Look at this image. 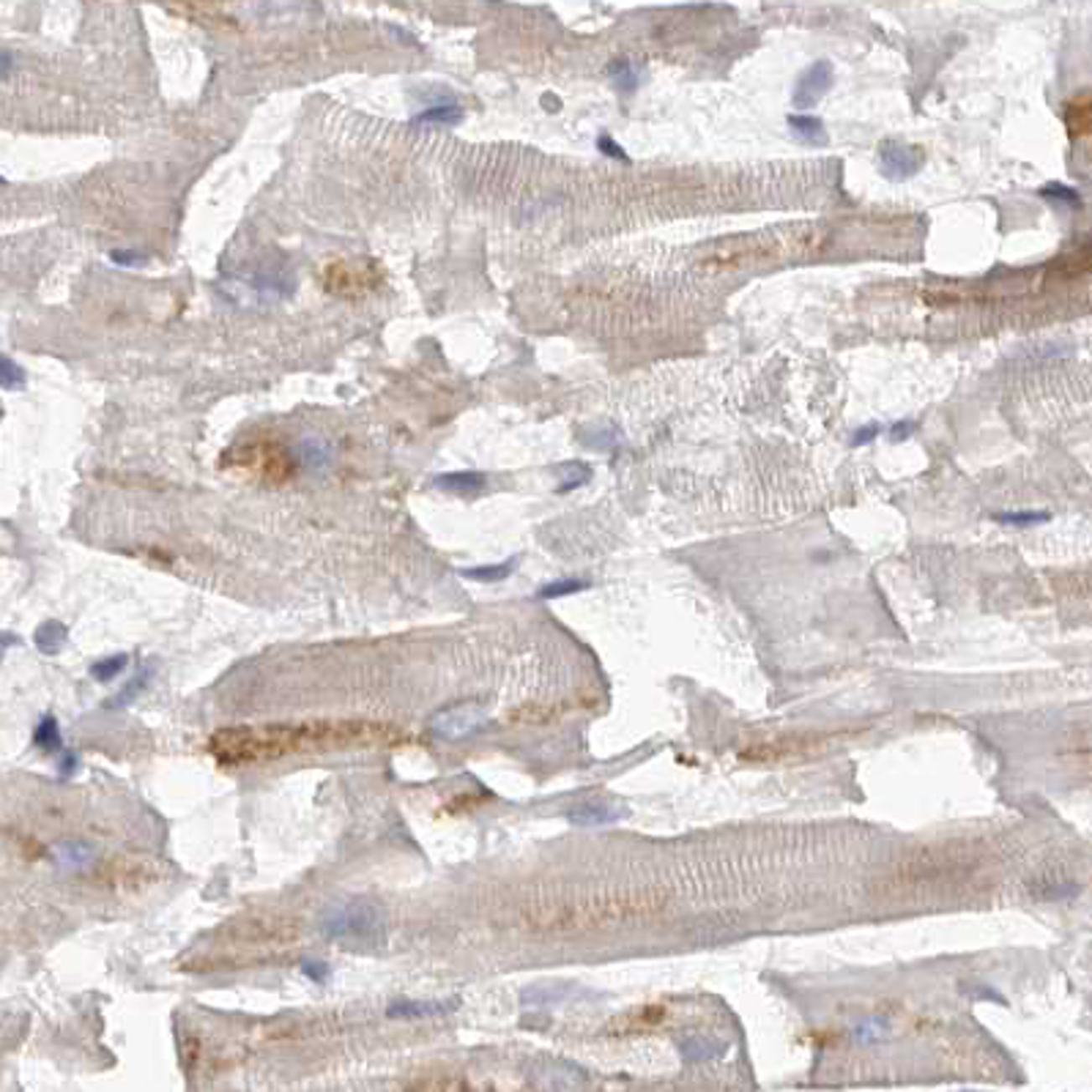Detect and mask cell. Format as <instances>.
Returning a JSON list of instances; mask_svg holds the SVG:
<instances>
[{
  "instance_id": "603a6c76",
  "label": "cell",
  "mask_w": 1092,
  "mask_h": 1092,
  "mask_svg": "<svg viewBox=\"0 0 1092 1092\" xmlns=\"http://www.w3.org/2000/svg\"><path fill=\"white\" fill-rule=\"evenodd\" d=\"M151 673H153V665H148V668L138 671V676H134V679H132V682L127 684V688H123V690H121V693L116 695V706H123V704H129V701L134 699V695H138V693H140V690L145 688V684H148Z\"/></svg>"
},
{
  "instance_id": "cb8c5ba5",
  "label": "cell",
  "mask_w": 1092,
  "mask_h": 1092,
  "mask_svg": "<svg viewBox=\"0 0 1092 1092\" xmlns=\"http://www.w3.org/2000/svg\"><path fill=\"white\" fill-rule=\"evenodd\" d=\"M110 260L116 266H123V268H143L145 263H148V255L138 252V249H112Z\"/></svg>"
},
{
  "instance_id": "2e32d148",
  "label": "cell",
  "mask_w": 1092,
  "mask_h": 1092,
  "mask_svg": "<svg viewBox=\"0 0 1092 1092\" xmlns=\"http://www.w3.org/2000/svg\"><path fill=\"white\" fill-rule=\"evenodd\" d=\"M608 75L613 77V86L619 88L621 96H630L638 88V69L630 60H613L608 66Z\"/></svg>"
},
{
  "instance_id": "d4e9b609",
  "label": "cell",
  "mask_w": 1092,
  "mask_h": 1092,
  "mask_svg": "<svg viewBox=\"0 0 1092 1092\" xmlns=\"http://www.w3.org/2000/svg\"><path fill=\"white\" fill-rule=\"evenodd\" d=\"M597 148H600V153H606V156H611V159H616V162H630V156L621 151V145L613 140L611 134H600Z\"/></svg>"
},
{
  "instance_id": "44dd1931",
  "label": "cell",
  "mask_w": 1092,
  "mask_h": 1092,
  "mask_svg": "<svg viewBox=\"0 0 1092 1092\" xmlns=\"http://www.w3.org/2000/svg\"><path fill=\"white\" fill-rule=\"evenodd\" d=\"M564 471H569V474H564V482L559 485V493L575 491V487L586 485L591 480V468L584 463H569V465H564Z\"/></svg>"
},
{
  "instance_id": "3957f363",
  "label": "cell",
  "mask_w": 1092,
  "mask_h": 1092,
  "mask_svg": "<svg viewBox=\"0 0 1092 1092\" xmlns=\"http://www.w3.org/2000/svg\"><path fill=\"white\" fill-rule=\"evenodd\" d=\"M923 164V151L918 145L898 143V140H884L879 145V170L884 179L890 181H909Z\"/></svg>"
},
{
  "instance_id": "ac0fdd59",
  "label": "cell",
  "mask_w": 1092,
  "mask_h": 1092,
  "mask_svg": "<svg viewBox=\"0 0 1092 1092\" xmlns=\"http://www.w3.org/2000/svg\"><path fill=\"white\" fill-rule=\"evenodd\" d=\"M127 665H129L127 654H112V658H104L99 663H93L91 665V676L96 682H110V679H116L118 673H123V668H127Z\"/></svg>"
},
{
  "instance_id": "7c38bea8",
  "label": "cell",
  "mask_w": 1092,
  "mask_h": 1092,
  "mask_svg": "<svg viewBox=\"0 0 1092 1092\" xmlns=\"http://www.w3.org/2000/svg\"><path fill=\"white\" fill-rule=\"evenodd\" d=\"M621 816H624L621 810L600 808V805H580V808L569 810V821L575 827H602V824H611V821H616Z\"/></svg>"
},
{
  "instance_id": "f546056e",
  "label": "cell",
  "mask_w": 1092,
  "mask_h": 1092,
  "mask_svg": "<svg viewBox=\"0 0 1092 1092\" xmlns=\"http://www.w3.org/2000/svg\"><path fill=\"white\" fill-rule=\"evenodd\" d=\"M77 769V756L75 753H66L64 758H60V777H69L71 772Z\"/></svg>"
},
{
  "instance_id": "4dcf8cb0",
  "label": "cell",
  "mask_w": 1092,
  "mask_h": 1092,
  "mask_svg": "<svg viewBox=\"0 0 1092 1092\" xmlns=\"http://www.w3.org/2000/svg\"><path fill=\"white\" fill-rule=\"evenodd\" d=\"M12 69H14V58L8 55L6 49H0V80H6L8 75H12Z\"/></svg>"
},
{
  "instance_id": "d6986e66",
  "label": "cell",
  "mask_w": 1092,
  "mask_h": 1092,
  "mask_svg": "<svg viewBox=\"0 0 1092 1092\" xmlns=\"http://www.w3.org/2000/svg\"><path fill=\"white\" fill-rule=\"evenodd\" d=\"M1040 195H1043L1046 200L1063 203V205H1068V208H1081V197H1079V192H1076V190H1070V186H1065V184H1046L1043 190H1040Z\"/></svg>"
},
{
  "instance_id": "52a82bcc",
  "label": "cell",
  "mask_w": 1092,
  "mask_h": 1092,
  "mask_svg": "<svg viewBox=\"0 0 1092 1092\" xmlns=\"http://www.w3.org/2000/svg\"><path fill=\"white\" fill-rule=\"evenodd\" d=\"M52 855H55L58 868H64V871H86V868H91V862L96 860L93 849L88 844H80V840H64V844H58L55 849H52Z\"/></svg>"
},
{
  "instance_id": "484cf974",
  "label": "cell",
  "mask_w": 1092,
  "mask_h": 1092,
  "mask_svg": "<svg viewBox=\"0 0 1092 1092\" xmlns=\"http://www.w3.org/2000/svg\"><path fill=\"white\" fill-rule=\"evenodd\" d=\"M301 972H304L312 983H329V977H331L329 964H324V961H304L301 964Z\"/></svg>"
},
{
  "instance_id": "5b68a950",
  "label": "cell",
  "mask_w": 1092,
  "mask_h": 1092,
  "mask_svg": "<svg viewBox=\"0 0 1092 1092\" xmlns=\"http://www.w3.org/2000/svg\"><path fill=\"white\" fill-rule=\"evenodd\" d=\"M832 88V64L829 60H816L814 66H808L803 75H799L792 101L799 110H810L814 104H819L827 96V91Z\"/></svg>"
},
{
  "instance_id": "277c9868",
  "label": "cell",
  "mask_w": 1092,
  "mask_h": 1092,
  "mask_svg": "<svg viewBox=\"0 0 1092 1092\" xmlns=\"http://www.w3.org/2000/svg\"><path fill=\"white\" fill-rule=\"evenodd\" d=\"M482 725H485V712L474 704L450 706V710L439 712L430 720L433 734L439 736V740H446V742L463 740V736L474 734L476 728H482Z\"/></svg>"
},
{
  "instance_id": "8992f818",
  "label": "cell",
  "mask_w": 1092,
  "mask_h": 1092,
  "mask_svg": "<svg viewBox=\"0 0 1092 1092\" xmlns=\"http://www.w3.org/2000/svg\"><path fill=\"white\" fill-rule=\"evenodd\" d=\"M433 485L444 493L471 498V496H480L485 491L487 476L480 471H452V474H439L433 480Z\"/></svg>"
},
{
  "instance_id": "1f68e13d",
  "label": "cell",
  "mask_w": 1092,
  "mask_h": 1092,
  "mask_svg": "<svg viewBox=\"0 0 1092 1092\" xmlns=\"http://www.w3.org/2000/svg\"><path fill=\"white\" fill-rule=\"evenodd\" d=\"M17 643H19V638L14 636V632H0V660H3V654L12 647H17Z\"/></svg>"
},
{
  "instance_id": "e0dca14e",
  "label": "cell",
  "mask_w": 1092,
  "mask_h": 1092,
  "mask_svg": "<svg viewBox=\"0 0 1092 1092\" xmlns=\"http://www.w3.org/2000/svg\"><path fill=\"white\" fill-rule=\"evenodd\" d=\"M25 381H28L25 370L19 367V364H17L12 356H6V353H0V389H8V392L23 389V387H25Z\"/></svg>"
},
{
  "instance_id": "9a60e30c",
  "label": "cell",
  "mask_w": 1092,
  "mask_h": 1092,
  "mask_svg": "<svg viewBox=\"0 0 1092 1092\" xmlns=\"http://www.w3.org/2000/svg\"><path fill=\"white\" fill-rule=\"evenodd\" d=\"M34 742L41 747V751H47V753H55V751H60V745H64V740H60V728H58V720L52 715H44L41 717V723L36 725V731H34Z\"/></svg>"
},
{
  "instance_id": "83f0119b",
  "label": "cell",
  "mask_w": 1092,
  "mask_h": 1092,
  "mask_svg": "<svg viewBox=\"0 0 1092 1092\" xmlns=\"http://www.w3.org/2000/svg\"><path fill=\"white\" fill-rule=\"evenodd\" d=\"M879 433H881V424H866V428H860L855 435H851V446H862V444H868V441L876 439Z\"/></svg>"
},
{
  "instance_id": "8fae6325",
  "label": "cell",
  "mask_w": 1092,
  "mask_h": 1092,
  "mask_svg": "<svg viewBox=\"0 0 1092 1092\" xmlns=\"http://www.w3.org/2000/svg\"><path fill=\"white\" fill-rule=\"evenodd\" d=\"M460 121H463V110L457 104H433V107L422 110L419 116L411 118L413 127H455Z\"/></svg>"
},
{
  "instance_id": "30bf717a",
  "label": "cell",
  "mask_w": 1092,
  "mask_h": 1092,
  "mask_svg": "<svg viewBox=\"0 0 1092 1092\" xmlns=\"http://www.w3.org/2000/svg\"><path fill=\"white\" fill-rule=\"evenodd\" d=\"M455 1002H416V1000H403V1002H392L387 1016L389 1018H430L452 1011Z\"/></svg>"
},
{
  "instance_id": "4316f807",
  "label": "cell",
  "mask_w": 1092,
  "mask_h": 1092,
  "mask_svg": "<svg viewBox=\"0 0 1092 1092\" xmlns=\"http://www.w3.org/2000/svg\"><path fill=\"white\" fill-rule=\"evenodd\" d=\"M881 1035H884V1024L876 1022V1018H871V1022L857 1027V1037L862 1040V1043H873V1040H879Z\"/></svg>"
},
{
  "instance_id": "ba28073f",
  "label": "cell",
  "mask_w": 1092,
  "mask_h": 1092,
  "mask_svg": "<svg viewBox=\"0 0 1092 1092\" xmlns=\"http://www.w3.org/2000/svg\"><path fill=\"white\" fill-rule=\"evenodd\" d=\"M66 638H69L66 624H60V621H55V619L41 621L39 627H36V632H34L36 649H39L41 654H47V658H52V654H58L60 649H64V647H66Z\"/></svg>"
},
{
  "instance_id": "6da1fadb",
  "label": "cell",
  "mask_w": 1092,
  "mask_h": 1092,
  "mask_svg": "<svg viewBox=\"0 0 1092 1092\" xmlns=\"http://www.w3.org/2000/svg\"><path fill=\"white\" fill-rule=\"evenodd\" d=\"M665 898L654 892H638V896H597V898H578L567 909L556 914V920L569 928H584V925H608L624 920L652 918L663 909Z\"/></svg>"
},
{
  "instance_id": "4fadbf2b",
  "label": "cell",
  "mask_w": 1092,
  "mask_h": 1092,
  "mask_svg": "<svg viewBox=\"0 0 1092 1092\" xmlns=\"http://www.w3.org/2000/svg\"><path fill=\"white\" fill-rule=\"evenodd\" d=\"M299 457L309 471H326L331 465V446L320 439H307L299 446Z\"/></svg>"
},
{
  "instance_id": "f1b7e54d",
  "label": "cell",
  "mask_w": 1092,
  "mask_h": 1092,
  "mask_svg": "<svg viewBox=\"0 0 1092 1092\" xmlns=\"http://www.w3.org/2000/svg\"><path fill=\"white\" fill-rule=\"evenodd\" d=\"M918 430V422H912V419H907V422H898V424H892V433H890V439L892 441H903V439H909V435Z\"/></svg>"
},
{
  "instance_id": "7a4b0ae2",
  "label": "cell",
  "mask_w": 1092,
  "mask_h": 1092,
  "mask_svg": "<svg viewBox=\"0 0 1092 1092\" xmlns=\"http://www.w3.org/2000/svg\"><path fill=\"white\" fill-rule=\"evenodd\" d=\"M383 931H387V914L378 903L364 898L337 903L320 920V933L335 942H378L383 939Z\"/></svg>"
},
{
  "instance_id": "d6a6232c",
  "label": "cell",
  "mask_w": 1092,
  "mask_h": 1092,
  "mask_svg": "<svg viewBox=\"0 0 1092 1092\" xmlns=\"http://www.w3.org/2000/svg\"><path fill=\"white\" fill-rule=\"evenodd\" d=\"M3 184H6V179H3V175H0V186H3Z\"/></svg>"
},
{
  "instance_id": "9c48e42d",
  "label": "cell",
  "mask_w": 1092,
  "mask_h": 1092,
  "mask_svg": "<svg viewBox=\"0 0 1092 1092\" xmlns=\"http://www.w3.org/2000/svg\"><path fill=\"white\" fill-rule=\"evenodd\" d=\"M788 129H792L794 134L803 143H808V145H827V129H824V121L821 118H816V116H805V112H794V116H788Z\"/></svg>"
},
{
  "instance_id": "ffe728a7",
  "label": "cell",
  "mask_w": 1092,
  "mask_h": 1092,
  "mask_svg": "<svg viewBox=\"0 0 1092 1092\" xmlns=\"http://www.w3.org/2000/svg\"><path fill=\"white\" fill-rule=\"evenodd\" d=\"M584 589H589V580H578V578H572V580H556V584H548V586L539 589V597H543V600L567 597V595H575V591H584Z\"/></svg>"
},
{
  "instance_id": "5bb4252c",
  "label": "cell",
  "mask_w": 1092,
  "mask_h": 1092,
  "mask_svg": "<svg viewBox=\"0 0 1092 1092\" xmlns=\"http://www.w3.org/2000/svg\"><path fill=\"white\" fill-rule=\"evenodd\" d=\"M515 567H517V556L502 561V564H485V567L460 569V575L468 578V580H476V584H498V580H504V578L512 575Z\"/></svg>"
},
{
  "instance_id": "7402d4cb",
  "label": "cell",
  "mask_w": 1092,
  "mask_h": 1092,
  "mask_svg": "<svg viewBox=\"0 0 1092 1092\" xmlns=\"http://www.w3.org/2000/svg\"><path fill=\"white\" fill-rule=\"evenodd\" d=\"M1000 523H1007V526H1037V523H1046L1048 517V512H1002V515H994Z\"/></svg>"
}]
</instances>
